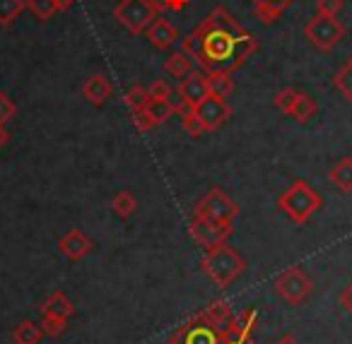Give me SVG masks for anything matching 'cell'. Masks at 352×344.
<instances>
[{
	"mask_svg": "<svg viewBox=\"0 0 352 344\" xmlns=\"http://www.w3.org/2000/svg\"><path fill=\"white\" fill-rule=\"evenodd\" d=\"M220 344H256V342H254V337H236V334L222 332V342Z\"/></svg>",
	"mask_w": 352,
	"mask_h": 344,
	"instance_id": "obj_38",
	"label": "cell"
},
{
	"mask_svg": "<svg viewBox=\"0 0 352 344\" xmlns=\"http://www.w3.org/2000/svg\"><path fill=\"white\" fill-rule=\"evenodd\" d=\"M232 231H234V224H217V222H212V219L196 217V214H193V219L188 222V233H191V238L203 251L217 246V243H227Z\"/></svg>",
	"mask_w": 352,
	"mask_h": 344,
	"instance_id": "obj_9",
	"label": "cell"
},
{
	"mask_svg": "<svg viewBox=\"0 0 352 344\" xmlns=\"http://www.w3.org/2000/svg\"><path fill=\"white\" fill-rule=\"evenodd\" d=\"M27 10L25 0H0V27L15 25V20Z\"/></svg>",
	"mask_w": 352,
	"mask_h": 344,
	"instance_id": "obj_26",
	"label": "cell"
},
{
	"mask_svg": "<svg viewBox=\"0 0 352 344\" xmlns=\"http://www.w3.org/2000/svg\"><path fill=\"white\" fill-rule=\"evenodd\" d=\"M249 3H251V10H254V17L261 25H273L297 0H249Z\"/></svg>",
	"mask_w": 352,
	"mask_h": 344,
	"instance_id": "obj_13",
	"label": "cell"
},
{
	"mask_svg": "<svg viewBox=\"0 0 352 344\" xmlns=\"http://www.w3.org/2000/svg\"><path fill=\"white\" fill-rule=\"evenodd\" d=\"M297 89H292V87H283L278 94L273 97V106L278 108L280 113H285V116H289L292 113V106H294V102H297Z\"/></svg>",
	"mask_w": 352,
	"mask_h": 344,
	"instance_id": "obj_31",
	"label": "cell"
},
{
	"mask_svg": "<svg viewBox=\"0 0 352 344\" xmlns=\"http://www.w3.org/2000/svg\"><path fill=\"white\" fill-rule=\"evenodd\" d=\"M164 73L169 75V78L184 80L188 73H193V60H191V56L184 54V51H176V54H171L169 58L164 60Z\"/></svg>",
	"mask_w": 352,
	"mask_h": 344,
	"instance_id": "obj_21",
	"label": "cell"
},
{
	"mask_svg": "<svg viewBox=\"0 0 352 344\" xmlns=\"http://www.w3.org/2000/svg\"><path fill=\"white\" fill-rule=\"evenodd\" d=\"M138 209V200L131 190H121V193L113 195L111 200V212L116 214L118 219H128L133 217V212Z\"/></svg>",
	"mask_w": 352,
	"mask_h": 344,
	"instance_id": "obj_25",
	"label": "cell"
},
{
	"mask_svg": "<svg viewBox=\"0 0 352 344\" xmlns=\"http://www.w3.org/2000/svg\"><path fill=\"white\" fill-rule=\"evenodd\" d=\"M340 306L345 308V313L352 318V279L347 282L345 286H342V291H340Z\"/></svg>",
	"mask_w": 352,
	"mask_h": 344,
	"instance_id": "obj_37",
	"label": "cell"
},
{
	"mask_svg": "<svg viewBox=\"0 0 352 344\" xmlns=\"http://www.w3.org/2000/svg\"><path fill=\"white\" fill-rule=\"evenodd\" d=\"M256 325H258V310L249 308L244 313L234 315L230 323V328L225 330L227 334H236V337H254Z\"/></svg>",
	"mask_w": 352,
	"mask_h": 344,
	"instance_id": "obj_18",
	"label": "cell"
},
{
	"mask_svg": "<svg viewBox=\"0 0 352 344\" xmlns=\"http://www.w3.org/2000/svg\"><path fill=\"white\" fill-rule=\"evenodd\" d=\"M41 330H44L46 337H60V334L68 330V320L56 318V315H41Z\"/></svg>",
	"mask_w": 352,
	"mask_h": 344,
	"instance_id": "obj_32",
	"label": "cell"
},
{
	"mask_svg": "<svg viewBox=\"0 0 352 344\" xmlns=\"http://www.w3.org/2000/svg\"><path fill=\"white\" fill-rule=\"evenodd\" d=\"M27 3V10H32V15L36 17V20L46 22L51 20V17L58 12V8H56V0H25Z\"/></svg>",
	"mask_w": 352,
	"mask_h": 344,
	"instance_id": "obj_30",
	"label": "cell"
},
{
	"mask_svg": "<svg viewBox=\"0 0 352 344\" xmlns=\"http://www.w3.org/2000/svg\"><path fill=\"white\" fill-rule=\"evenodd\" d=\"M182 51L206 75H234L258 51V39L241 27L227 8L217 5L182 41Z\"/></svg>",
	"mask_w": 352,
	"mask_h": 344,
	"instance_id": "obj_1",
	"label": "cell"
},
{
	"mask_svg": "<svg viewBox=\"0 0 352 344\" xmlns=\"http://www.w3.org/2000/svg\"><path fill=\"white\" fill-rule=\"evenodd\" d=\"M188 3H191V0H169V10L182 12V10H186V8H188Z\"/></svg>",
	"mask_w": 352,
	"mask_h": 344,
	"instance_id": "obj_39",
	"label": "cell"
},
{
	"mask_svg": "<svg viewBox=\"0 0 352 344\" xmlns=\"http://www.w3.org/2000/svg\"><path fill=\"white\" fill-rule=\"evenodd\" d=\"M41 315H56V318H63V320H70L75 315V306L63 291H51L39 306Z\"/></svg>",
	"mask_w": 352,
	"mask_h": 344,
	"instance_id": "obj_16",
	"label": "cell"
},
{
	"mask_svg": "<svg viewBox=\"0 0 352 344\" xmlns=\"http://www.w3.org/2000/svg\"><path fill=\"white\" fill-rule=\"evenodd\" d=\"M111 94H113V84L109 82V78H104V75H92V78L85 80L82 97L87 99L89 104H94V106L107 104L109 99H111Z\"/></svg>",
	"mask_w": 352,
	"mask_h": 344,
	"instance_id": "obj_15",
	"label": "cell"
},
{
	"mask_svg": "<svg viewBox=\"0 0 352 344\" xmlns=\"http://www.w3.org/2000/svg\"><path fill=\"white\" fill-rule=\"evenodd\" d=\"M316 111H318L316 99L309 97L307 92H299V94H297V102H294L292 113H289V116H292L297 123H309L314 116H316Z\"/></svg>",
	"mask_w": 352,
	"mask_h": 344,
	"instance_id": "obj_22",
	"label": "cell"
},
{
	"mask_svg": "<svg viewBox=\"0 0 352 344\" xmlns=\"http://www.w3.org/2000/svg\"><path fill=\"white\" fill-rule=\"evenodd\" d=\"M201 270L217 289H230V286L246 272V260L239 255V251H234V248L230 246V243H217V246L203 251Z\"/></svg>",
	"mask_w": 352,
	"mask_h": 344,
	"instance_id": "obj_2",
	"label": "cell"
},
{
	"mask_svg": "<svg viewBox=\"0 0 352 344\" xmlns=\"http://www.w3.org/2000/svg\"><path fill=\"white\" fill-rule=\"evenodd\" d=\"M58 251L63 253V255L68 257V260L78 262V260L87 257L89 253L94 251V241L85 231H80V229H70V231L65 233V236H60Z\"/></svg>",
	"mask_w": 352,
	"mask_h": 344,
	"instance_id": "obj_12",
	"label": "cell"
},
{
	"mask_svg": "<svg viewBox=\"0 0 352 344\" xmlns=\"http://www.w3.org/2000/svg\"><path fill=\"white\" fill-rule=\"evenodd\" d=\"M321 207H323V198L302 179L294 181V183L278 198V209L289 222L297 224V227L307 224Z\"/></svg>",
	"mask_w": 352,
	"mask_h": 344,
	"instance_id": "obj_3",
	"label": "cell"
},
{
	"mask_svg": "<svg viewBox=\"0 0 352 344\" xmlns=\"http://www.w3.org/2000/svg\"><path fill=\"white\" fill-rule=\"evenodd\" d=\"M113 17H116L118 25L126 27L133 36H140V34H145V30L152 25L157 12L150 0H118L116 8H113Z\"/></svg>",
	"mask_w": 352,
	"mask_h": 344,
	"instance_id": "obj_7",
	"label": "cell"
},
{
	"mask_svg": "<svg viewBox=\"0 0 352 344\" xmlns=\"http://www.w3.org/2000/svg\"><path fill=\"white\" fill-rule=\"evenodd\" d=\"M8 142V130H6V126H0V147L6 145Z\"/></svg>",
	"mask_w": 352,
	"mask_h": 344,
	"instance_id": "obj_43",
	"label": "cell"
},
{
	"mask_svg": "<svg viewBox=\"0 0 352 344\" xmlns=\"http://www.w3.org/2000/svg\"><path fill=\"white\" fill-rule=\"evenodd\" d=\"M203 315L208 318V323L215 325L220 332H225L236 313H234V308H232V303L227 299H215L210 306H208V308H203Z\"/></svg>",
	"mask_w": 352,
	"mask_h": 344,
	"instance_id": "obj_17",
	"label": "cell"
},
{
	"mask_svg": "<svg viewBox=\"0 0 352 344\" xmlns=\"http://www.w3.org/2000/svg\"><path fill=\"white\" fill-rule=\"evenodd\" d=\"M333 87L340 92V97L345 102L352 104V58H347L345 63L338 68V73L333 75Z\"/></svg>",
	"mask_w": 352,
	"mask_h": 344,
	"instance_id": "obj_23",
	"label": "cell"
},
{
	"mask_svg": "<svg viewBox=\"0 0 352 344\" xmlns=\"http://www.w3.org/2000/svg\"><path fill=\"white\" fill-rule=\"evenodd\" d=\"M147 94H150V102H164V99L171 97V87L164 80H152L147 84Z\"/></svg>",
	"mask_w": 352,
	"mask_h": 344,
	"instance_id": "obj_33",
	"label": "cell"
},
{
	"mask_svg": "<svg viewBox=\"0 0 352 344\" xmlns=\"http://www.w3.org/2000/svg\"><path fill=\"white\" fill-rule=\"evenodd\" d=\"M123 102H126V106L131 108V113L145 111L147 104H150V94H147V87H142V84H135V87H131L126 92V97H123Z\"/></svg>",
	"mask_w": 352,
	"mask_h": 344,
	"instance_id": "obj_27",
	"label": "cell"
},
{
	"mask_svg": "<svg viewBox=\"0 0 352 344\" xmlns=\"http://www.w3.org/2000/svg\"><path fill=\"white\" fill-rule=\"evenodd\" d=\"M15 113H17V104L8 94L0 92V126H6L10 118H15Z\"/></svg>",
	"mask_w": 352,
	"mask_h": 344,
	"instance_id": "obj_34",
	"label": "cell"
},
{
	"mask_svg": "<svg viewBox=\"0 0 352 344\" xmlns=\"http://www.w3.org/2000/svg\"><path fill=\"white\" fill-rule=\"evenodd\" d=\"M145 111L150 113L155 126H162V123H166L171 116H179V113H182V106H176V104H171L169 99H164V102H150Z\"/></svg>",
	"mask_w": 352,
	"mask_h": 344,
	"instance_id": "obj_24",
	"label": "cell"
},
{
	"mask_svg": "<svg viewBox=\"0 0 352 344\" xmlns=\"http://www.w3.org/2000/svg\"><path fill=\"white\" fill-rule=\"evenodd\" d=\"M150 3H152V8H155L157 15H162V12L169 10V0H150Z\"/></svg>",
	"mask_w": 352,
	"mask_h": 344,
	"instance_id": "obj_40",
	"label": "cell"
},
{
	"mask_svg": "<svg viewBox=\"0 0 352 344\" xmlns=\"http://www.w3.org/2000/svg\"><path fill=\"white\" fill-rule=\"evenodd\" d=\"M220 342H222V332L215 325L208 323L203 310L193 315V318H188L169 337V344H220Z\"/></svg>",
	"mask_w": 352,
	"mask_h": 344,
	"instance_id": "obj_8",
	"label": "cell"
},
{
	"mask_svg": "<svg viewBox=\"0 0 352 344\" xmlns=\"http://www.w3.org/2000/svg\"><path fill=\"white\" fill-rule=\"evenodd\" d=\"M273 289L278 291V296L289 306H304L314 294V282L302 267H287L283 270L273 282Z\"/></svg>",
	"mask_w": 352,
	"mask_h": 344,
	"instance_id": "obj_4",
	"label": "cell"
},
{
	"mask_svg": "<svg viewBox=\"0 0 352 344\" xmlns=\"http://www.w3.org/2000/svg\"><path fill=\"white\" fill-rule=\"evenodd\" d=\"M193 111L198 113V118L203 121V126H206L208 133H215L217 128L225 126L232 116V108H230V104H227V99L212 97V94L201 104V106L193 108Z\"/></svg>",
	"mask_w": 352,
	"mask_h": 344,
	"instance_id": "obj_11",
	"label": "cell"
},
{
	"mask_svg": "<svg viewBox=\"0 0 352 344\" xmlns=\"http://www.w3.org/2000/svg\"><path fill=\"white\" fill-rule=\"evenodd\" d=\"M133 126H135L140 133H147L155 128V121H152L147 111H138V113H133Z\"/></svg>",
	"mask_w": 352,
	"mask_h": 344,
	"instance_id": "obj_36",
	"label": "cell"
},
{
	"mask_svg": "<svg viewBox=\"0 0 352 344\" xmlns=\"http://www.w3.org/2000/svg\"><path fill=\"white\" fill-rule=\"evenodd\" d=\"M179 99L186 108H198L208 97H210V89H208V75L206 73H188L186 78L179 84Z\"/></svg>",
	"mask_w": 352,
	"mask_h": 344,
	"instance_id": "obj_10",
	"label": "cell"
},
{
	"mask_svg": "<svg viewBox=\"0 0 352 344\" xmlns=\"http://www.w3.org/2000/svg\"><path fill=\"white\" fill-rule=\"evenodd\" d=\"M328 181H331L340 193H352V157H342V159L328 171Z\"/></svg>",
	"mask_w": 352,
	"mask_h": 344,
	"instance_id": "obj_19",
	"label": "cell"
},
{
	"mask_svg": "<svg viewBox=\"0 0 352 344\" xmlns=\"http://www.w3.org/2000/svg\"><path fill=\"white\" fill-rule=\"evenodd\" d=\"M44 337H46L44 330L34 320H22L20 325H15V330L10 334L12 344H39Z\"/></svg>",
	"mask_w": 352,
	"mask_h": 344,
	"instance_id": "obj_20",
	"label": "cell"
},
{
	"mask_svg": "<svg viewBox=\"0 0 352 344\" xmlns=\"http://www.w3.org/2000/svg\"><path fill=\"white\" fill-rule=\"evenodd\" d=\"M145 36L150 39V44L155 46L157 51H166L171 44H176L179 32H176V27L171 25L169 20H164L162 15H157L155 20H152V25L145 30Z\"/></svg>",
	"mask_w": 352,
	"mask_h": 344,
	"instance_id": "obj_14",
	"label": "cell"
},
{
	"mask_svg": "<svg viewBox=\"0 0 352 344\" xmlns=\"http://www.w3.org/2000/svg\"><path fill=\"white\" fill-rule=\"evenodd\" d=\"M73 5H75V0H56V8H58V12H68Z\"/></svg>",
	"mask_w": 352,
	"mask_h": 344,
	"instance_id": "obj_41",
	"label": "cell"
},
{
	"mask_svg": "<svg viewBox=\"0 0 352 344\" xmlns=\"http://www.w3.org/2000/svg\"><path fill=\"white\" fill-rule=\"evenodd\" d=\"M239 205L230 198L222 188H210L193 207L196 217L212 219L217 224H234V219L239 217Z\"/></svg>",
	"mask_w": 352,
	"mask_h": 344,
	"instance_id": "obj_6",
	"label": "cell"
},
{
	"mask_svg": "<svg viewBox=\"0 0 352 344\" xmlns=\"http://www.w3.org/2000/svg\"><path fill=\"white\" fill-rule=\"evenodd\" d=\"M275 344H302V342H299V339L294 337V334H283V337H280Z\"/></svg>",
	"mask_w": 352,
	"mask_h": 344,
	"instance_id": "obj_42",
	"label": "cell"
},
{
	"mask_svg": "<svg viewBox=\"0 0 352 344\" xmlns=\"http://www.w3.org/2000/svg\"><path fill=\"white\" fill-rule=\"evenodd\" d=\"M208 89L212 97L227 99L234 92V80H232V75H208Z\"/></svg>",
	"mask_w": 352,
	"mask_h": 344,
	"instance_id": "obj_28",
	"label": "cell"
},
{
	"mask_svg": "<svg viewBox=\"0 0 352 344\" xmlns=\"http://www.w3.org/2000/svg\"><path fill=\"white\" fill-rule=\"evenodd\" d=\"M304 36H307V41L316 51L328 54V51H333L342 41V36H345V25H342L338 17L318 15L316 12V15L304 25Z\"/></svg>",
	"mask_w": 352,
	"mask_h": 344,
	"instance_id": "obj_5",
	"label": "cell"
},
{
	"mask_svg": "<svg viewBox=\"0 0 352 344\" xmlns=\"http://www.w3.org/2000/svg\"><path fill=\"white\" fill-rule=\"evenodd\" d=\"M179 116H182V128H184V130H186L191 137H201V135H206V133H208V130H206V126H203V121L198 118V113L193 111V108H186V106H184Z\"/></svg>",
	"mask_w": 352,
	"mask_h": 344,
	"instance_id": "obj_29",
	"label": "cell"
},
{
	"mask_svg": "<svg viewBox=\"0 0 352 344\" xmlns=\"http://www.w3.org/2000/svg\"><path fill=\"white\" fill-rule=\"evenodd\" d=\"M342 0H316V12L318 15H331V17H338V12L342 10Z\"/></svg>",
	"mask_w": 352,
	"mask_h": 344,
	"instance_id": "obj_35",
	"label": "cell"
}]
</instances>
